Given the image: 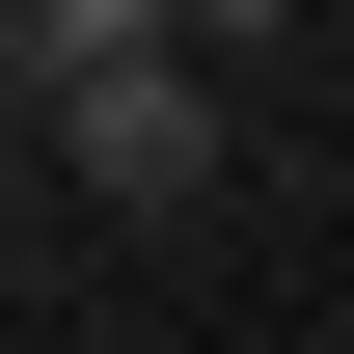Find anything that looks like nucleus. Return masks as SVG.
Masks as SVG:
<instances>
[{
	"label": "nucleus",
	"instance_id": "7ed1b4c3",
	"mask_svg": "<svg viewBox=\"0 0 354 354\" xmlns=\"http://www.w3.org/2000/svg\"><path fill=\"white\" fill-rule=\"evenodd\" d=\"M191 55H218V82H245V55H300V0H191Z\"/></svg>",
	"mask_w": 354,
	"mask_h": 354
},
{
	"label": "nucleus",
	"instance_id": "f257e3e1",
	"mask_svg": "<svg viewBox=\"0 0 354 354\" xmlns=\"http://www.w3.org/2000/svg\"><path fill=\"white\" fill-rule=\"evenodd\" d=\"M28 136H55V191H82V218H218L245 82H218V55H136V82H55Z\"/></svg>",
	"mask_w": 354,
	"mask_h": 354
},
{
	"label": "nucleus",
	"instance_id": "f03ea898",
	"mask_svg": "<svg viewBox=\"0 0 354 354\" xmlns=\"http://www.w3.org/2000/svg\"><path fill=\"white\" fill-rule=\"evenodd\" d=\"M0 55H28V109H55V82H136V55H191V0H0Z\"/></svg>",
	"mask_w": 354,
	"mask_h": 354
}]
</instances>
